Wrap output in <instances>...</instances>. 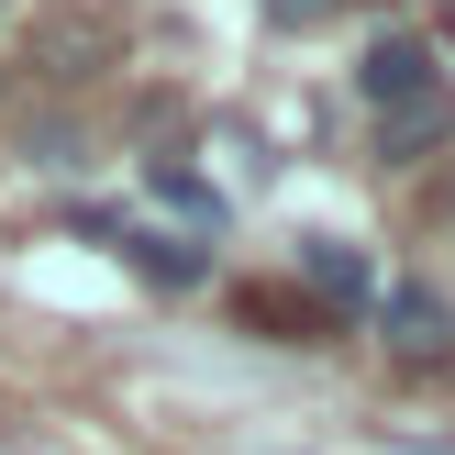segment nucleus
<instances>
[{"mask_svg": "<svg viewBox=\"0 0 455 455\" xmlns=\"http://www.w3.org/2000/svg\"><path fill=\"white\" fill-rule=\"evenodd\" d=\"M78 234L111 244L145 289H200V278H212V244H200V234H156V222H123V212H78Z\"/></svg>", "mask_w": 455, "mask_h": 455, "instance_id": "1", "label": "nucleus"}, {"mask_svg": "<svg viewBox=\"0 0 455 455\" xmlns=\"http://www.w3.org/2000/svg\"><path fill=\"white\" fill-rule=\"evenodd\" d=\"M434 89H444V56H434V34H378L367 56H355V100H367V111L434 100Z\"/></svg>", "mask_w": 455, "mask_h": 455, "instance_id": "2", "label": "nucleus"}, {"mask_svg": "<svg viewBox=\"0 0 455 455\" xmlns=\"http://www.w3.org/2000/svg\"><path fill=\"white\" fill-rule=\"evenodd\" d=\"M367 323L389 333L400 355H422V367H434V355H455V300H444V289H422V278H389V289L367 300Z\"/></svg>", "mask_w": 455, "mask_h": 455, "instance_id": "3", "label": "nucleus"}, {"mask_svg": "<svg viewBox=\"0 0 455 455\" xmlns=\"http://www.w3.org/2000/svg\"><path fill=\"white\" fill-rule=\"evenodd\" d=\"M300 278H311L323 311H367V300H378V267L355 256L345 234H300Z\"/></svg>", "mask_w": 455, "mask_h": 455, "instance_id": "4", "label": "nucleus"}, {"mask_svg": "<svg viewBox=\"0 0 455 455\" xmlns=\"http://www.w3.org/2000/svg\"><path fill=\"white\" fill-rule=\"evenodd\" d=\"M145 189H156V200H167V212H178V222H189V234H200V244H212V234H222V222H234V200H222V189H212V178H200V167H178V156H145Z\"/></svg>", "mask_w": 455, "mask_h": 455, "instance_id": "5", "label": "nucleus"}, {"mask_svg": "<svg viewBox=\"0 0 455 455\" xmlns=\"http://www.w3.org/2000/svg\"><path fill=\"white\" fill-rule=\"evenodd\" d=\"M455 133V100L434 89V100H400V111H378V156H389V167H411V156H434Z\"/></svg>", "mask_w": 455, "mask_h": 455, "instance_id": "6", "label": "nucleus"}, {"mask_svg": "<svg viewBox=\"0 0 455 455\" xmlns=\"http://www.w3.org/2000/svg\"><path fill=\"white\" fill-rule=\"evenodd\" d=\"M89 56H111V22H100V12H56V22H44V56H34V67H56V78H89Z\"/></svg>", "mask_w": 455, "mask_h": 455, "instance_id": "7", "label": "nucleus"}, {"mask_svg": "<svg viewBox=\"0 0 455 455\" xmlns=\"http://www.w3.org/2000/svg\"><path fill=\"white\" fill-rule=\"evenodd\" d=\"M22 156H34L44 178H78L89 156H78V123H44V133H22Z\"/></svg>", "mask_w": 455, "mask_h": 455, "instance_id": "8", "label": "nucleus"}, {"mask_svg": "<svg viewBox=\"0 0 455 455\" xmlns=\"http://www.w3.org/2000/svg\"><path fill=\"white\" fill-rule=\"evenodd\" d=\"M244 323L267 333V345H311L323 323H289V300H267V289H244Z\"/></svg>", "mask_w": 455, "mask_h": 455, "instance_id": "9", "label": "nucleus"}, {"mask_svg": "<svg viewBox=\"0 0 455 455\" xmlns=\"http://www.w3.org/2000/svg\"><path fill=\"white\" fill-rule=\"evenodd\" d=\"M256 12L278 22V34H311V22H333V12H345V0H256Z\"/></svg>", "mask_w": 455, "mask_h": 455, "instance_id": "10", "label": "nucleus"}]
</instances>
